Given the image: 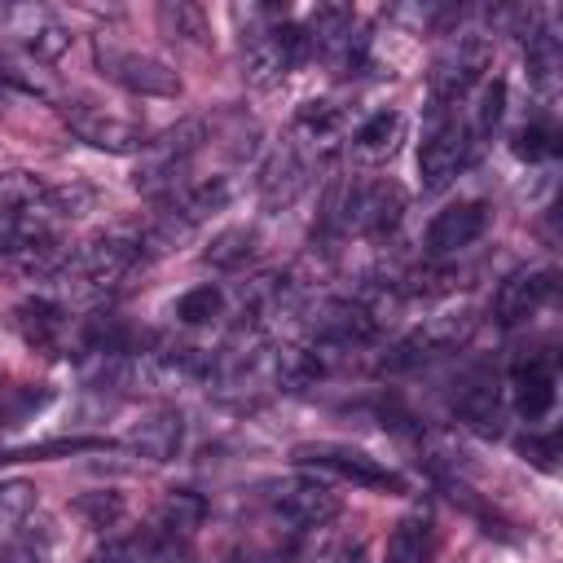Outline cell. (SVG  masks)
Returning a JSON list of instances; mask_svg holds the SVG:
<instances>
[{"instance_id":"obj_1","label":"cell","mask_w":563,"mask_h":563,"mask_svg":"<svg viewBox=\"0 0 563 563\" xmlns=\"http://www.w3.org/2000/svg\"><path fill=\"white\" fill-rule=\"evenodd\" d=\"M400 216H405V189L387 176L343 180L330 189V202H325V224L339 233H361V238L391 233Z\"/></svg>"},{"instance_id":"obj_2","label":"cell","mask_w":563,"mask_h":563,"mask_svg":"<svg viewBox=\"0 0 563 563\" xmlns=\"http://www.w3.org/2000/svg\"><path fill=\"white\" fill-rule=\"evenodd\" d=\"M141 260V233H101L84 246H70L62 255L57 277L62 282H79L84 290H114Z\"/></svg>"},{"instance_id":"obj_3","label":"cell","mask_w":563,"mask_h":563,"mask_svg":"<svg viewBox=\"0 0 563 563\" xmlns=\"http://www.w3.org/2000/svg\"><path fill=\"white\" fill-rule=\"evenodd\" d=\"M308 53V40L295 22H268L264 31H255L246 40V53H242V75L251 88H273L282 84Z\"/></svg>"},{"instance_id":"obj_4","label":"cell","mask_w":563,"mask_h":563,"mask_svg":"<svg viewBox=\"0 0 563 563\" xmlns=\"http://www.w3.org/2000/svg\"><path fill=\"white\" fill-rule=\"evenodd\" d=\"M207 141V119H180L176 128H167L158 141H145L141 150V172H136V189L145 194H167L176 189L180 167L189 163V154Z\"/></svg>"},{"instance_id":"obj_5","label":"cell","mask_w":563,"mask_h":563,"mask_svg":"<svg viewBox=\"0 0 563 563\" xmlns=\"http://www.w3.org/2000/svg\"><path fill=\"white\" fill-rule=\"evenodd\" d=\"M295 462H308V466H321V471H334L361 488H378V493H405V475L391 471L387 462L369 457L365 449H352V444H334V440H317V444H299L295 449Z\"/></svg>"},{"instance_id":"obj_6","label":"cell","mask_w":563,"mask_h":563,"mask_svg":"<svg viewBox=\"0 0 563 563\" xmlns=\"http://www.w3.org/2000/svg\"><path fill=\"white\" fill-rule=\"evenodd\" d=\"M493 62V44L484 35H457L444 44V53L431 66V97L440 106L462 101L475 84H484V70Z\"/></svg>"},{"instance_id":"obj_7","label":"cell","mask_w":563,"mask_h":563,"mask_svg":"<svg viewBox=\"0 0 563 563\" xmlns=\"http://www.w3.org/2000/svg\"><path fill=\"white\" fill-rule=\"evenodd\" d=\"M97 66L123 84L128 92H141V97H180V75L150 57V53H136V48H119L110 40H97Z\"/></svg>"},{"instance_id":"obj_8","label":"cell","mask_w":563,"mask_h":563,"mask_svg":"<svg viewBox=\"0 0 563 563\" xmlns=\"http://www.w3.org/2000/svg\"><path fill=\"white\" fill-rule=\"evenodd\" d=\"M273 510L290 523V528H321L339 515V493L312 475H286L268 488Z\"/></svg>"},{"instance_id":"obj_9","label":"cell","mask_w":563,"mask_h":563,"mask_svg":"<svg viewBox=\"0 0 563 563\" xmlns=\"http://www.w3.org/2000/svg\"><path fill=\"white\" fill-rule=\"evenodd\" d=\"M4 31H9V40L31 57V62H57L66 48H70V31H66V22H57L53 18V9H44V4H13V9H4Z\"/></svg>"},{"instance_id":"obj_10","label":"cell","mask_w":563,"mask_h":563,"mask_svg":"<svg viewBox=\"0 0 563 563\" xmlns=\"http://www.w3.org/2000/svg\"><path fill=\"white\" fill-rule=\"evenodd\" d=\"M471 150H475V132L466 123H444L435 128L422 150H418V176H422V189H444L457 180V172L471 163Z\"/></svg>"},{"instance_id":"obj_11","label":"cell","mask_w":563,"mask_h":563,"mask_svg":"<svg viewBox=\"0 0 563 563\" xmlns=\"http://www.w3.org/2000/svg\"><path fill=\"white\" fill-rule=\"evenodd\" d=\"M62 123L92 150H106V154H141L145 150V132L132 123V119H119V114H106L97 106H62Z\"/></svg>"},{"instance_id":"obj_12","label":"cell","mask_w":563,"mask_h":563,"mask_svg":"<svg viewBox=\"0 0 563 563\" xmlns=\"http://www.w3.org/2000/svg\"><path fill=\"white\" fill-rule=\"evenodd\" d=\"M308 180H312V154L303 150V141H282L260 172V198L268 211H282L308 189Z\"/></svg>"},{"instance_id":"obj_13","label":"cell","mask_w":563,"mask_h":563,"mask_svg":"<svg viewBox=\"0 0 563 563\" xmlns=\"http://www.w3.org/2000/svg\"><path fill=\"white\" fill-rule=\"evenodd\" d=\"M471 334V317L466 312H440V317H427L409 339H400L387 356V369H413L440 352H453L462 339Z\"/></svg>"},{"instance_id":"obj_14","label":"cell","mask_w":563,"mask_h":563,"mask_svg":"<svg viewBox=\"0 0 563 563\" xmlns=\"http://www.w3.org/2000/svg\"><path fill=\"white\" fill-rule=\"evenodd\" d=\"M312 334L321 347H361L378 334V317L356 299H325L312 308Z\"/></svg>"},{"instance_id":"obj_15","label":"cell","mask_w":563,"mask_h":563,"mask_svg":"<svg viewBox=\"0 0 563 563\" xmlns=\"http://www.w3.org/2000/svg\"><path fill=\"white\" fill-rule=\"evenodd\" d=\"M453 413L475 427L479 435H497L501 431V383L493 369H466L453 387Z\"/></svg>"},{"instance_id":"obj_16","label":"cell","mask_w":563,"mask_h":563,"mask_svg":"<svg viewBox=\"0 0 563 563\" xmlns=\"http://www.w3.org/2000/svg\"><path fill=\"white\" fill-rule=\"evenodd\" d=\"M550 295H554V273H550V268H519V273H510V277L497 286V295H493V317H497L501 325H519V321L537 317V312L550 303Z\"/></svg>"},{"instance_id":"obj_17","label":"cell","mask_w":563,"mask_h":563,"mask_svg":"<svg viewBox=\"0 0 563 563\" xmlns=\"http://www.w3.org/2000/svg\"><path fill=\"white\" fill-rule=\"evenodd\" d=\"M488 229V207L479 198H462L444 211H435V220L427 224V251L431 255H457L471 242H479Z\"/></svg>"},{"instance_id":"obj_18","label":"cell","mask_w":563,"mask_h":563,"mask_svg":"<svg viewBox=\"0 0 563 563\" xmlns=\"http://www.w3.org/2000/svg\"><path fill=\"white\" fill-rule=\"evenodd\" d=\"M554 356L541 352V356H519L510 365V400L519 409V418L537 422L554 409Z\"/></svg>"},{"instance_id":"obj_19","label":"cell","mask_w":563,"mask_h":563,"mask_svg":"<svg viewBox=\"0 0 563 563\" xmlns=\"http://www.w3.org/2000/svg\"><path fill=\"white\" fill-rule=\"evenodd\" d=\"M180 440H185V418L180 409H154L145 413L132 435H128V449L136 457H150V462H172L180 453Z\"/></svg>"},{"instance_id":"obj_20","label":"cell","mask_w":563,"mask_h":563,"mask_svg":"<svg viewBox=\"0 0 563 563\" xmlns=\"http://www.w3.org/2000/svg\"><path fill=\"white\" fill-rule=\"evenodd\" d=\"M400 141H405V114H396V110H378V114H369L356 132H352V158L356 163H365V167H374V163H387L396 150H400Z\"/></svg>"},{"instance_id":"obj_21","label":"cell","mask_w":563,"mask_h":563,"mask_svg":"<svg viewBox=\"0 0 563 563\" xmlns=\"http://www.w3.org/2000/svg\"><path fill=\"white\" fill-rule=\"evenodd\" d=\"M13 325H18V334L26 339V347L53 352V347L66 339L70 317H66V308L53 303V299H26V303L13 308Z\"/></svg>"},{"instance_id":"obj_22","label":"cell","mask_w":563,"mask_h":563,"mask_svg":"<svg viewBox=\"0 0 563 563\" xmlns=\"http://www.w3.org/2000/svg\"><path fill=\"white\" fill-rule=\"evenodd\" d=\"M202 519H207L202 493H194V488H172V493L158 501V510H154V537L185 545V541L202 528Z\"/></svg>"},{"instance_id":"obj_23","label":"cell","mask_w":563,"mask_h":563,"mask_svg":"<svg viewBox=\"0 0 563 563\" xmlns=\"http://www.w3.org/2000/svg\"><path fill=\"white\" fill-rule=\"evenodd\" d=\"M427 545H431V515L427 510H413L405 515L391 537H387V563H422L427 559Z\"/></svg>"},{"instance_id":"obj_24","label":"cell","mask_w":563,"mask_h":563,"mask_svg":"<svg viewBox=\"0 0 563 563\" xmlns=\"http://www.w3.org/2000/svg\"><path fill=\"white\" fill-rule=\"evenodd\" d=\"M255 229H246V224H233V229H220L211 242H207V251H202V260L211 264V268H242L251 255H255Z\"/></svg>"},{"instance_id":"obj_25","label":"cell","mask_w":563,"mask_h":563,"mask_svg":"<svg viewBox=\"0 0 563 563\" xmlns=\"http://www.w3.org/2000/svg\"><path fill=\"white\" fill-rule=\"evenodd\" d=\"M31 515H35V484L31 479H4L0 484V541L18 537Z\"/></svg>"},{"instance_id":"obj_26","label":"cell","mask_w":563,"mask_h":563,"mask_svg":"<svg viewBox=\"0 0 563 563\" xmlns=\"http://www.w3.org/2000/svg\"><path fill=\"white\" fill-rule=\"evenodd\" d=\"M0 79L31 97H53V79L40 70V62H31L26 53H13L9 44H0Z\"/></svg>"},{"instance_id":"obj_27","label":"cell","mask_w":563,"mask_h":563,"mask_svg":"<svg viewBox=\"0 0 563 563\" xmlns=\"http://www.w3.org/2000/svg\"><path fill=\"white\" fill-rule=\"evenodd\" d=\"M224 202H229V180H220V176H216V180H202V185L185 189V194L176 198V207H172V211L194 229L198 220H207V216H211V211H220Z\"/></svg>"},{"instance_id":"obj_28","label":"cell","mask_w":563,"mask_h":563,"mask_svg":"<svg viewBox=\"0 0 563 563\" xmlns=\"http://www.w3.org/2000/svg\"><path fill=\"white\" fill-rule=\"evenodd\" d=\"M158 26H163L167 40H189V44H198V40L207 35V18H202V9L189 4V0H167V4H158Z\"/></svg>"},{"instance_id":"obj_29","label":"cell","mask_w":563,"mask_h":563,"mask_svg":"<svg viewBox=\"0 0 563 563\" xmlns=\"http://www.w3.org/2000/svg\"><path fill=\"white\" fill-rule=\"evenodd\" d=\"M224 312V290L220 286H194V290H185L180 299H176V321H185V325H207V321H216Z\"/></svg>"},{"instance_id":"obj_30","label":"cell","mask_w":563,"mask_h":563,"mask_svg":"<svg viewBox=\"0 0 563 563\" xmlns=\"http://www.w3.org/2000/svg\"><path fill=\"white\" fill-rule=\"evenodd\" d=\"M295 128H299V136H308V141H330V136L343 128V106H339V101H308V106H299Z\"/></svg>"},{"instance_id":"obj_31","label":"cell","mask_w":563,"mask_h":563,"mask_svg":"<svg viewBox=\"0 0 563 563\" xmlns=\"http://www.w3.org/2000/svg\"><path fill=\"white\" fill-rule=\"evenodd\" d=\"M44 180L35 172H0V211H26L44 198Z\"/></svg>"},{"instance_id":"obj_32","label":"cell","mask_w":563,"mask_h":563,"mask_svg":"<svg viewBox=\"0 0 563 563\" xmlns=\"http://www.w3.org/2000/svg\"><path fill=\"white\" fill-rule=\"evenodd\" d=\"M325 53V62L334 66V75H352V70H361L365 66V53H369V35H361V26L352 22L334 44H325L321 48Z\"/></svg>"},{"instance_id":"obj_33","label":"cell","mask_w":563,"mask_h":563,"mask_svg":"<svg viewBox=\"0 0 563 563\" xmlns=\"http://www.w3.org/2000/svg\"><path fill=\"white\" fill-rule=\"evenodd\" d=\"M44 400H48V391H35V387H0V427L26 422Z\"/></svg>"},{"instance_id":"obj_34","label":"cell","mask_w":563,"mask_h":563,"mask_svg":"<svg viewBox=\"0 0 563 563\" xmlns=\"http://www.w3.org/2000/svg\"><path fill=\"white\" fill-rule=\"evenodd\" d=\"M554 150H559V132H554L550 123H523V128L515 132V154L528 158V163H541V158H550Z\"/></svg>"},{"instance_id":"obj_35","label":"cell","mask_w":563,"mask_h":563,"mask_svg":"<svg viewBox=\"0 0 563 563\" xmlns=\"http://www.w3.org/2000/svg\"><path fill=\"white\" fill-rule=\"evenodd\" d=\"M501 110H506V84L501 79H488L484 84V92H479V101H475V136H488L497 123H501Z\"/></svg>"},{"instance_id":"obj_36","label":"cell","mask_w":563,"mask_h":563,"mask_svg":"<svg viewBox=\"0 0 563 563\" xmlns=\"http://www.w3.org/2000/svg\"><path fill=\"white\" fill-rule=\"evenodd\" d=\"M75 510L88 515L92 528H110V523L123 519V497H119V493H84V497L75 501Z\"/></svg>"},{"instance_id":"obj_37","label":"cell","mask_w":563,"mask_h":563,"mask_svg":"<svg viewBox=\"0 0 563 563\" xmlns=\"http://www.w3.org/2000/svg\"><path fill=\"white\" fill-rule=\"evenodd\" d=\"M0 563H48V541L35 532H18L0 545Z\"/></svg>"},{"instance_id":"obj_38","label":"cell","mask_w":563,"mask_h":563,"mask_svg":"<svg viewBox=\"0 0 563 563\" xmlns=\"http://www.w3.org/2000/svg\"><path fill=\"white\" fill-rule=\"evenodd\" d=\"M88 449H106V440H44V444H26L18 453H4V462H22V457H53V453H88Z\"/></svg>"},{"instance_id":"obj_39","label":"cell","mask_w":563,"mask_h":563,"mask_svg":"<svg viewBox=\"0 0 563 563\" xmlns=\"http://www.w3.org/2000/svg\"><path fill=\"white\" fill-rule=\"evenodd\" d=\"M519 449H523L537 466H550V462L559 457V435H541V440H537V435H528V440H519Z\"/></svg>"},{"instance_id":"obj_40","label":"cell","mask_w":563,"mask_h":563,"mask_svg":"<svg viewBox=\"0 0 563 563\" xmlns=\"http://www.w3.org/2000/svg\"><path fill=\"white\" fill-rule=\"evenodd\" d=\"M132 554H136L132 541H106L88 563H132Z\"/></svg>"},{"instance_id":"obj_41","label":"cell","mask_w":563,"mask_h":563,"mask_svg":"<svg viewBox=\"0 0 563 563\" xmlns=\"http://www.w3.org/2000/svg\"><path fill=\"white\" fill-rule=\"evenodd\" d=\"M339 563H361V550H356V545H347V550L339 554Z\"/></svg>"},{"instance_id":"obj_42","label":"cell","mask_w":563,"mask_h":563,"mask_svg":"<svg viewBox=\"0 0 563 563\" xmlns=\"http://www.w3.org/2000/svg\"><path fill=\"white\" fill-rule=\"evenodd\" d=\"M0 462H4V453H0Z\"/></svg>"},{"instance_id":"obj_43","label":"cell","mask_w":563,"mask_h":563,"mask_svg":"<svg viewBox=\"0 0 563 563\" xmlns=\"http://www.w3.org/2000/svg\"><path fill=\"white\" fill-rule=\"evenodd\" d=\"M0 114H4V106H0Z\"/></svg>"},{"instance_id":"obj_44","label":"cell","mask_w":563,"mask_h":563,"mask_svg":"<svg viewBox=\"0 0 563 563\" xmlns=\"http://www.w3.org/2000/svg\"><path fill=\"white\" fill-rule=\"evenodd\" d=\"M0 387H4V383H0Z\"/></svg>"}]
</instances>
